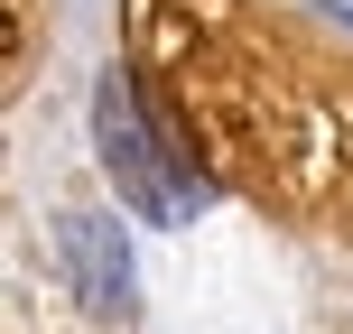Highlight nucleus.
Wrapping results in <instances>:
<instances>
[{"label": "nucleus", "instance_id": "f257e3e1", "mask_svg": "<svg viewBox=\"0 0 353 334\" xmlns=\"http://www.w3.org/2000/svg\"><path fill=\"white\" fill-rule=\"evenodd\" d=\"M93 140H103V158L121 167V195L140 213H159V223H176L186 213V195L168 186V158L149 149V130H140V103H130V84L121 74H103V103H93Z\"/></svg>", "mask_w": 353, "mask_h": 334}]
</instances>
